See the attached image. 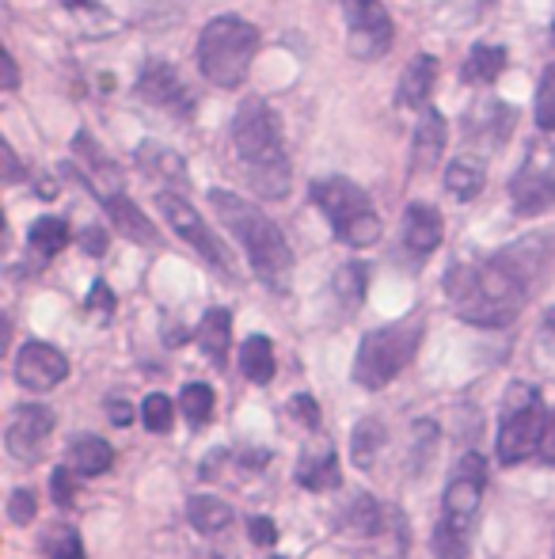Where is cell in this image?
I'll use <instances>...</instances> for the list:
<instances>
[{
	"label": "cell",
	"instance_id": "1",
	"mask_svg": "<svg viewBox=\"0 0 555 559\" xmlns=\"http://www.w3.org/2000/svg\"><path fill=\"white\" fill-rule=\"evenodd\" d=\"M552 255V236H526L506 243L491 259L475 263H453L445 274V294L464 324L472 328H506L521 317L529 294L541 282Z\"/></svg>",
	"mask_w": 555,
	"mask_h": 559
},
{
	"label": "cell",
	"instance_id": "2",
	"mask_svg": "<svg viewBox=\"0 0 555 559\" xmlns=\"http://www.w3.org/2000/svg\"><path fill=\"white\" fill-rule=\"evenodd\" d=\"M209 206H214L217 222L237 236L255 278L267 289H275V294H286L289 278H293V251H289V240L281 236V228L255 202L240 199L232 191H209Z\"/></svg>",
	"mask_w": 555,
	"mask_h": 559
},
{
	"label": "cell",
	"instance_id": "3",
	"mask_svg": "<svg viewBox=\"0 0 555 559\" xmlns=\"http://www.w3.org/2000/svg\"><path fill=\"white\" fill-rule=\"evenodd\" d=\"M232 145L244 164L248 183L263 199H286L289 194V156L281 141L278 111L260 96H248L232 118Z\"/></svg>",
	"mask_w": 555,
	"mask_h": 559
},
{
	"label": "cell",
	"instance_id": "4",
	"mask_svg": "<svg viewBox=\"0 0 555 559\" xmlns=\"http://www.w3.org/2000/svg\"><path fill=\"white\" fill-rule=\"evenodd\" d=\"M483 491H487V464L480 453H464L453 468L449 484H445L442 518L434 525V559H468L472 548V530L480 522Z\"/></svg>",
	"mask_w": 555,
	"mask_h": 559
},
{
	"label": "cell",
	"instance_id": "5",
	"mask_svg": "<svg viewBox=\"0 0 555 559\" xmlns=\"http://www.w3.org/2000/svg\"><path fill=\"white\" fill-rule=\"evenodd\" d=\"M260 50V31L240 15H217L202 27L198 38V69L217 88H240Z\"/></svg>",
	"mask_w": 555,
	"mask_h": 559
},
{
	"label": "cell",
	"instance_id": "6",
	"mask_svg": "<svg viewBox=\"0 0 555 559\" xmlns=\"http://www.w3.org/2000/svg\"><path fill=\"white\" fill-rule=\"evenodd\" d=\"M422 335H426L422 317H408L400 324L370 332L358 343L354 354V384H362L365 392H381L385 384H393L408 369V361L419 354Z\"/></svg>",
	"mask_w": 555,
	"mask_h": 559
},
{
	"label": "cell",
	"instance_id": "7",
	"mask_svg": "<svg viewBox=\"0 0 555 559\" xmlns=\"http://www.w3.org/2000/svg\"><path fill=\"white\" fill-rule=\"evenodd\" d=\"M312 202L324 210L331 233L347 248H373L381 240V217L373 210L370 194L347 176H327L312 183Z\"/></svg>",
	"mask_w": 555,
	"mask_h": 559
},
{
	"label": "cell",
	"instance_id": "8",
	"mask_svg": "<svg viewBox=\"0 0 555 559\" xmlns=\"http://www.w3.org/2000/svg\"><path fill=\"white\" fill-rule=\"evenodd\" d=\"M544 435H548V407L536 384L518 381L506 389L503 412H498V461L521 464L533 453H541Z\"/></svg>",
	"mask_w": 555,
	"mask_h": 559
},
{
	"label": "cell",
	"instance_id": "9",
	"mask_svg": "<svg viewBox=\"0 0 555 559\" xmlns=\"http://www.w3.org/2000/svg\"><path fill=\"white\" fill-rule=\"evenodd\" d=\"M156 210H160L164 222L176 228V233L183 236V240L191 243V248L198 251V255L206 259L209 266H217V271H221L225 278H232V274H237V266H232V259H229V251H225V243L217 240L214 233H209L206 217H202L198 210H194L191 202L183 199V194L160 191V194H156Z\"/></svg>",
	"mask_w": 555,
	"mask_h": 559
},
{
	"label": "cell",
	"instance_id": "10",
	"mask_svg": "<svg viewBox=\"0 0 555 559\" xmlns=\"http://www.w3.org/2000/svg\"><path fill=\"white\" fill-rule=\"evenodd\" d=\"M510 202L521 217H536L555 202V145H529L510 179Z\"/></svg>",
	"mask_w": 555,
	"mask_h": 559
},
{
	"label": "cell",
	"instance_id": "11",
	"mask_svg": "<svg viewBox=\"0 0 555 559\" xmlns=\"http://www.w3.org/2000/svg\"><path fill=\"white\" fill-rule=\"evenodd\" d=\"M342 15H347V46L358 61H377L393 46V20H388L381 0H342Z\"/></svg>",
	"mask_w": 555,
	"mask_h": 559
},
{
	"label": "cell",
	"instance_id": "12",
	"mask_svg": "<svg viewBox=\"0 0 555 559\" xmlns=\"http://www.w3.org/2000/svg\"><path fill=\"white\" fill-rule=\"evenodd\" d=\"M12 369H15V381H20V389L50 392V389H58V384L69 377V358L58 350V346L31 338V343L20 346Z\"/></svg>",
	"mask_w": 555,
	"mask_h": 559
},
{
	"label": "cell",
	"instance_id": "13",
	"mask_svg": "<svg viewBox=\"0 0 555 559\" xmlns=\"http://www.w3.org/2000/svg\"><path fill=\"white\" fill-rule=\"evenodd\" d=\"M137 96L145 99V104L160 107V111H168V115H179V118L194 111L191 88H186V81L179 76V69L171 66V61H148V66L141 69Z\"/></svg>",
	"mask_w": 555,
	"mask_h": 559
},
{
	"label": "cell",
	"instance_id": "14",
	"mask_svg": "<svg viewBox=\"0 0 555 559\" xmlns=\"http://www.w3.org/2000/svg\"><path fill=\"white\" fill-rule=\"evenodd\" d=\"M73 156L84 168V183H88V191L96 194L99 202H107L111 194L126 191V183H122V168L104 153V145H99L88 130H81L73 138Z\"/></svg>",
	"mask_w": 555,
	"mask_h": 559
},
{
	"label": "cell",
	"instance_id": "15",
	"mask_svg": "<svg viewBox=\"0 0 555 559\" xmlns=\"http://www.w3.org/2000/svg\"><path fill=\"white\" fill-rule=\"evenodd\" d=\"M53 412L43 404H27V407H15L12 423H8V453L15 456V461H38L43 456V445L46 438L53 435Z\"/></svg>",
	"mask_w": 555,
	"mask_h": 559
},
{
	"label": "cell",
	"instance_id": "16",
	"mask_svg": "<svg viewBox=\"0 0 555 559\" xmlns=\"http://www.w3.org/2000/svg\"><path fill=\"white\" fill-rule=\"evenodd\" d=\"M442 214H437V206H430V202H411L408 210H403V251H408L411 259H426L437 251V243H442Z\"/></svg>",
	"mask_w": 555,
	"mask_h": 559
},
{
	"label": "cell",
	"instance_id": "17",
	"mask_svg": "<svg viewBox=\"0 0 555 559\" xmlns=\"http://www.w3.org/2000/svg\"><path fill=\"white\" fill-rule=\"evenodd\" d=\"M445 141H449V126L434 107H426L411 138V171H434L445 153Z\"/></svg>",
	"mask_w": 555,
	"mask_h": 559
},
{
	"label": "cell",
	"instance_id": "18",
	"mask_svg": "<svg viewBox=\"0 0 555 559\" xmlns=\"http://www.w3.org/2000/svg\"><path fill=\"white\" fill-rule=\"evenodd\" d=\"M104 210H107V217H111L114 228H119L126 240L141 243V248H156V243H160V233H156V225L148 222L145 214H141V206H137L134 199H130L126 191L111 194V199L104 202Z\"/></svg>",
	"mask_w": 555,
	"mask_h": 559
},
{
	"label": "cell",
	"instance_id": "19",
	"mask_svg": "<svg viewBox=\"0 0 555 559\" xmlns=\"http://www.w3.org/2000/svg\"><path fill=\"white\" fill-rule=\"evenodd\" d=\"M434 84H437V58L434 53H419V58H411V66L403 69L396 104L411 107V111H426Z\"/></svg>",
	"mask_w": 555,
	"mask_h": 559
},
{
	"label": "cell",
	"instance_id": "20",
	"mask_svg": "<svg viewBox=\"0 0 555 559\" xmlns=\"http://www.w3.org/2000/svg\"><path fill=\"white\" fill-rule=\"evenodd\" d=\"M297 484L304 491H335L339 487V456H335V449L327 442L312 445L297 464Z\"/></svg>",
	"mask_w": 555,
	"mask_h": 559
},
{
	"label": "cell",
	"instance_id": "21",
	"mask_svg": "<svg viewBox=\"0 0 555 559\" xmlns=\"http://www.w3.org/2000/svg\"><path fill=\"white\" fill-rule=\"evenodd\" d=\"M198 346L202 354H206L209 361H214L217 369H225V361H229V346H232V317L229 309H209L206 317H202L198 324Z\"/></svg>",
	"mask_w": 555,
	"mask_h": 559
},
{
	"label": "cell",
	"instance_id": "22",
	"mask_svg": "<svg viewBox=\"0 0 555 559\" xmlns=\"http://www.w3.org/2000/svg\"><path fill=\"white\" fill-rule=\"evenodd\" d=\"M137 168L153 179H164V183H186L183 156L168 145H156V141H141L137 145Z\"/></svg>",
	"mask_w": 555,
	"mask_h": 559
},
{
	"label": "cell",
	"instance_id": "23",
	"mask_svg": "<svg viewBox=\"0 0 555 559\" xmlns=\"http://www.w3.org/2000/svg\"><path fill=\"white\" fill-rule=\"evenodd\" d=\"M483 183H487V164L480 156H457L445 168V191L457 202H472L483 191Z\"/></svg>",
	"mask_w": 555,
	"mask_h": 559
},
{
	"label": "cell",
	"instance_id": "24",
	"mask_svg": "<svg viewBox=\"0 0 555 559\" xmlns=\"http://www.w3.org/2000/svg\"><path fill=\"white\" fill-rule=\"evenodd\" d=\"M65 464L76 476H104L114 464V449L107 445L104 438H76V442L69 445Z\"/></svg>",
	"mask_w": 555,
	"mask_h": 559
},
{
	"label": "cell",
	"instance_id": "25",
	"mask_svg": "<svg viewBox=\"0 0 555 559\" xmlns=\"http://www.w3.org/2000/svg\"><path fill=\"white\" fill-rule=\"evenodd\" d=\"M506 69V50L495 43H480L472 46V53L464 58V69H460V76H464V84H495L498 76H503Z\"/></svg>",
	"mask_w": 555,
	"mask_h": 559
},
{
	"label": "cell",
	"instance_id": "26",
	"mask_svg": "<svg viewBox=\"0 0 555 559\" xmlns=\"http://www.w3.org/2000/svg\"><path fill=\"white\" fill-rule=\"evenodd\" d=\"M240 369L252 384H270L275 381V346L267 335H252L240 350Z\"/></svg>",
	"mask_w": 555,
	"mask_h": 559
},
{
	"label": "cell",
	"instance_id": "27",
	"mask_svg": "<svg viewBox=\"0 0 555 559\" xmlns=\"http://www.w3.org/2000/svg\"><path fill=\"white\" fill-rule=\"evenodd\" d=\"M365 289H370V271H365V263H342L339 271H335L331 294H335V301L342 305V312H354L358 305L365 301Z\"/></svg>",
	"mask_w": 555,
	"mask_h": 559
},
{
	"label": "cell",
	"instance_id": "28",
	"mask_svg": "<svg viewBox=\"0 0 555 559\" xmlns=\"http://www.w3.org/2000/svg\"><path fill=\"white\" fill-rule=\"evenodd\" d=\"M69 243V222L65 217H38L27 233V248L35 251L38 259H53L61 248Z\"/></svg>",
	"mask_w": 555,
	"mask_h": 559
},
{
	"label": "cell",
	"instance_id": "29",
	"mask_svg": "<svg viewBox=\"0 0 555 559\" xmlns=\"http://www.w3.org/2000/svg\"><path fill=\"white\" fill-rule=\"evenodd\" d=\"M186 518H191V525L198 533H221L225 525L232 522V507L214 499V495H194V499L186 502Z\"/></svg>",
	"mask_w": 555,
	"mask_h": 559
},
{
	"label": "cell",
	"instance_id": "30",
	"mask_svg": "<svg viewBox=\"0 0 555 559\" xmlns=\"http://www.w3.org/2000/svg\"><path fill=\"white\" fill-rule=\"evenodd\" d=\"M385 445V427L377 419H362L354 427V438H350V453H354L358 468H373L377 464V453Z\"/></svg>",
	"mask_w": 555,
	"mask_h": 559
},
{
	"label": "cell",
	"instance_id": "31",
	"mask_svg": "<svg viewBox=\"0 0 555 559\" xmlns=\"http://www.w3.org/2000/svg\"><path fill=\"white\" fill-rule=\"evenodd\" d=\"M342 530L354 533V537H373V533L381 530V507L373 495H358L354 502L347 507V514H342Z\"/></svg>",
	"mask_w": 555,
	"mask_h": 559
},
{
	"label": "cell",
	"instance_id": "32",
	"mask_svg": "<svg viewBox=\"0 0 555 559\" xmlns=\"http://www.w3.org/2000/svg\"><path fill=\"white\" fill-rule=\"evenodd\" d=\"M179 407H183V415L194 427H202V423H209V415H214V389L202 381L186 384L183 396H179Z\"/></svg>",
	"mask_w": 555,
	"mask_h": 559
},
{
	"label": "cell",
	"instance_id": "33",
	"mask_svg": "<svg viewBox=\"0 0 555 559\" xmlns=\"http://www.w3.org/2000/svg\"><path fill=\"white\" fill-rule=\"evenodd\" d=\"M141 419H145L148 435H168V430L176 427V407H171V400L164 396V392H153V396L141 404Z\"/></svg>",
	"mask_w": 555,
	"mask_h": 559
},
{
	"label": "cell",
	"instance_id": "34",
	"mask_svg": "<svg viewBox=\"0 0 555 559\" xmlns=\"http://www.w3.org/2000/svg\"><path fill=\"white\" fill-rule=\"evenodd\" d=\"M43 552L50 559H84V545H81V533L73 525H61V530H50L43 540Z\"/></svg>",
	"mask_w": 555,
	"mask_h": 559
},
{
	"label": "cell",
	"instance_id": "35",
	"mask_svg": "<svg viewBox=\"0 0 555 559\" xmlns=\"http://www.w3.org/2000/svg\"><path fill=\"white\" fill-rule=\"evenodd\" d=\"M536 126L544 133H555V61L544 69L541 88H536Z\"/></svg>",
	"mask_w": 555,
	"mask_h": 559
},
{
	"label": "cell",
	"instance_id": "36",
	"mask_svg": "<svg viewBox=\"0 0 555 559\" xmlns=\"http://www.w3.org/2000/svg\"><path fill=\"white\" fill-rule=\"evenodd\" d=\"M50 495H53V502H58V507H73V502H76V472L69 468V464L50 476Z\"/></svg>",
	"mask_w": 555,
	"mask_h": 559
},
{
	"label": "cell",
	"instance_id": "37",
	"mask_svg": "<svg viewBox=\"0 0 555 559\" xmlns=\"http://www.w3.org/2000/svg\"><path fill=\"white\" fill-rule=\"evenodd\" d=\"M35 491H27V487H20V491H12V499H8V518H12L15 525H31L35 522Z\"/></svg>",
	"mask_w": 555,
	"mask_h": 559
},
{
	"label": "cell",
	"instance_id": "38",
	"mask_svg": "<svg viewBox=\"0 0 555 559\" xmlns=\"http://www.w3.org/2000/svg\"><path fill=\"white\" fill-rule=\"evenodd\" d=\"M84 309L88 312H96V317H111L114 312V294H111V286L107 282H92V289H88V297H84Z\"/></svg>",
	"mask_w": 555,
	"mask_h": 559
},
{
	"label": "cell",
	"instance_id": "39",
	"mask_svg": "<svg viewBox=\"0 0 555 559\" xmlns=\"http://www.w3.org/2000/svg\"><path fill=\"white\" fill-rule=\"evenodd\" d=\"M289 412H293V419L301 423L304 430L319 427V404L312 396H293V400H289Z\"/></svg>",
	"mask_w": 555,
	"mask_h": 559
},
{
	"label": "cell",
	"instance_id": "40",
	"mask_svg": "<svg viewBox=\"0 0 555 559\" xmlns=\"http://www.w3.org/2000/svg\"><path fill=\"white\" fill-rule=\"evenodd\" d=\"M248 530H252L255 545H275V540H278V525L270 522V518H252V522H248Z\"/></svg>",
	"mask_w": 555,
	"mask_h": 559
},
{
	"label": "cell",
	"instance_id": "41",
	"mask_svg": "<svg viewBox=\"0 0 555 559\" xmlns=\"http://www.w3.org/2000/svg\"><path fill=\"white\" fill-rule=\"evenodd\" d=\"M81 248L88 251V255H96V259H99V255L107 251V233H104L99 225L84 228V233H81Z\"/></svg>",
	"mask_w": 555,
	"mask_h": 559
},
{
	"label": "cell",
	"instance_id": "42",
	"mask_svg": "<svg viewBox=\"0 0 555 559\" xmlns=\"http://www.w3.org/2000/svg\"><path fill=\"white\" fill-rule=\"evenodd\" d=\"M107 412H111L114 427H130V423H134V407H130L126 400H107Z\"/></svg>",
	"mask_w": 555,
	"mask_h": 559
},
{
	"label": "cell",
	"instance_id": "43",
	"mask_svg": "<svg viewBox=\"0 0 555 559\" xmlns=\"http://www.w3.org/2000/svg\"><path fill=\"white\" fill-rule=\"evenodd\" d=\"M541 456L548 464H555V415L548 419V435H544V445H541Z\"/></svg>",
	"mask_w": 555,
	"mask_h": 559
},
{
	"label": "cell",
	"instance_id": "44",
	"mask_svg": "<svg viewBox=\"0 0 555 559\" xmlns=\"http://www.w3.org/2000/svg\"><path fill=\"white\" fill-rule=\"evenodd\" d=\"M4 69H8L4 88H8V92H15V84H20V73H15V58H12V53H8V58H4Z\"/></svg>",
	"mask_w": 555,
	"mask_h": 559
},
{
	"label": "cell",
	"instance_id": "45",
	"mask_svg": "<svg viewBox=\"0 0 555 559\" xmlns=\"http://www.w3.org/2000/svg\"><path fill=\"white\" fill-rule=\"evenodd\" d=\"M544 338H548V343L555 346V309L548 312V317H544Z\"/></svg>",
	"mask_w": 555,
	"mask_h": 559
},
{
	"label": "cell",
	"instance_id": "46",
	"mask_svg": "<svg viewBox=\"0 0 555 559\" xmlns=\"http://www.w3.org/2000/svg\"><path fill=\"white\" fill-rule=\"evenodd\" d=\"M65 8H99V0H58Z\"/></svg>",
	"mask_w": 555,
	"mask_h": 559
},
{
	"label": "cell",
	"instance_id": "47",
	"mask_svg": "<svg viewBox=\"0 0 555 559\" xmlns=\"http://www.w3.org/2000/svg\"><path fill=\"white\" fill-rule=\"evenodd\" d=\"M475 4H495V0H475Z\"/></svg>",
	"mask_w": 555,
	"mask_h": 559
},
{
	"label": "cell",
	"instance_id": "48",
	"mask_svg": "<svg viewBox=\"0 0 555 559\" xmlns=\"http://www.w3.org/2000/svg\"><path fill=\"white\" fill-rule=\"evenodd\" d=\"M552 43H555V23H552Z\"/></svg>",
	"mask_w": 555,
	"mask_h": 559
},
{
	"label": "cell",
	"instance_id": "49",
	"mask_svg": "<svg viewBox=\"0 0 555 559\" xmlns=\"http://www.w3.org/2000/svg\"><path fill=\"white\" fill-rule=\"evenodd\" d=\"M278 559H281V556H278Z\"/></svg>",
	"mask_w": 555,
	"mask_h": 559
}]
</instances>
